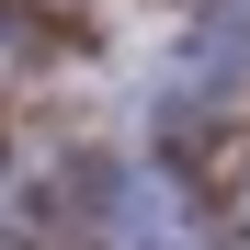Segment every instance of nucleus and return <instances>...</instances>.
Returning <instances> with one entry per match:
<instances>
[{"mask_svg":"<svg viewBox=\"0 0 250 250\" xmlns=\"http://www.w3.org/2000/svg\"><path fill=\"white\" fill-rule=\"evenodd\" d=\"M103 250H205V205L182 193V171H159V159L114 171L103 182Z\"/></svg>","mask_w":250,"mask_h":250,"instance_id":"1","label":"nucleus"},{"mask_svg":"<svg viewBox=\"0 0 250 250\" xmlns=\"http://www.w3.org/2000/svg\"><path fill=\"white\" fill-rule=\"evenodd\" d=\"M0 23H12V12H0ZM0 57H12V34H0Z\"/></svg>","mask_w":250,"mask_h":250,"instance_id":"2","label":"nucleus"}]
</instances>
